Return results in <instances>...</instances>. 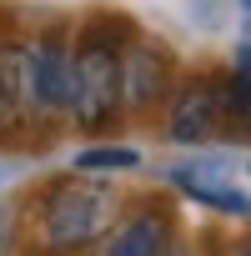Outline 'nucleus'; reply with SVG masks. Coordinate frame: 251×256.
<instances>
[{
	"label": "nucleus",
	"instance_id": "nucleus-1",
	"mask_svg": "<svg viewBox=\"0 0 251 256\" xmlns=\"http://www.w3.org/2000/svg\"><path fill=\"white\" fill-rule=\"evenodd\" d=\"M120 26H96L86 30L80 50L70 56V80H66V106L76 110V120L86 131H100V126L116 116L120 106V56H116Z\"/></svg>",
	"mask_w": 251,
	"mask_h": 256
},
{
	"label": "nucleus",
	"instance_id": "nucleus-2",
	"mask_svg": "<svg viewBox=\"0 0 251 256\" xmlns=\"http://www.w3.org/2000/svg\"><path fill=\"white\" fill-rule=\"evenodd\" d=\"M116 211V191L110 186H90V181H66L56 186V196L46 201V241L56 251H76L90 246L106 221Z\"/></svg>",
	"mask_w": 251,
	"mask_h": 256
},
{
	"label": "nucleus",
	"instance_id": "nucleus-3",
	"mask_svg": "<svg viewBox=\"0 0 251 256\" xmlns=\"http://www.w3.org/2000/svg\"><path fill=\"white\" fill-rule=\"evenodd\" d=\"M66 80H70V50L60 30H46L30 46V86H36V116L66 110Z\"/></svg>",
	"mask_w": 251,
	"mask_h": 256
},
{
	"label": "nucleus",
	"instance_id": "nucleus-4",
	"mask_svg": "<svg viewBox=\"0 0 251 256\" xmlns=\"http://www.w3.org/2000/svg\"><path fill=\"white\" fill-rule=\"evenodd\" d=\"M36 120V86H30V46H0V126Z\"/></svg>",
	"mask_w": 251,
	"mask_h": 256
},
{
	"label": "nucleus",
	"instance_id": "nucleus-5",
	"mask_svg": "<svg viewBox=\"0 0 251 256\" xmlns=\"http://www.w3.org/2000/svg\"><path fill=\"white\" fill-rule=\"evenodd\" d=\"M211 126H216V96H211V86L206 80L201 86H186L176 96V106H171V141L196 146V141L211 136Z\"/></svg>",
	"mask_w": 251,
	"mask_h": 256
},
{
	"label": "nucleus",
	"instance_id": "nucleus-6",
	"mask_svg": "<svg viewBox=\"0 0 251 256\" xmlns=\"http://www.w3.org/2000/svg\"><path fill=\"white\" fill-rule=\"evenodd\" d=\"M161 86H166V56H161V50L136 46L131 56H120V96L131 100V106L156 100V96H161Z\"/></svg>",
	"mask_w": 251,
	"mask_h": 256
},
{
	"label": "nucleus",
	"instance_id": "nucleus-7",
	"mask_svg": "<svg viewBox=\"0 0 251 256\" xmlns=\"http://www.w3.org/2000/svg\"><path fill=\"white\" fill-rule=\"evenodd\" d=\"M100 256H166V221L161 216H136L126 221Z\"/></svg>",
	"mask_w": 251,
	"mask_h": 256
},
{
	"label": "nucleus",
	"instance_id": "nucleus-8",
	"mask_svg": "<svg viewBox=\"0 0 251 256\" xmlns=\"http://www.w3.org/2000/svg\"><path fill=\"white\" fill-rule=\"evenodd\" d=\"M176 186H181L186 196L216 206V211H251V201H246L236 186H216V181H206V176H196V171H176Z\"/></svg>",
	"mask_w": 251,
	"mask_h": 256
},
{
	"label": "nucleus",
	"instance_id": "nucleus-9",
	"mask_svg": "<svg viewBox=\"0 0 251 256\" xmlns=\"http://www.w3.org/2000/svg\"><path fill=\"white\" fill-rule=\"evenodd\" d=\"M141 156L131 151V146H90V151H80L76 156V171L80 176H90V171H131Z\"/></svg>",
	"mask_w": 251,
	"mask_h": 256
},
{
	"label": "nucleus",
	"instance_id": "nucleus-10",
	"mask_svg": "<svg viewBox=\"0 0 251 256\" xmlns=\"http://www.w3.org/2000/svg\"><path fill=\"white\" fill-rule=\"evenodd\" d=\"M231 106L241 116H251V46L236 50V70H231Z\"/></svg>",
	"mask_w": 251,
	"mask_h": 256
},
{
	"label": "nucleus",
	"instance_id": "nucleus-11",
	"mask_svg": "<svg viewBox=\"0 0 251 256\" xmlns=\"http://www.w3.org/2000/svg\"><path fill=\"white\" fill-rule=\"evenodd\" d=\"M241 6H246V16H251V0H241Z\"/></svg>",
	"mask_w": 251,
	"mask_h": 256
},
{
	"label": "nucleus",
	"instance_id": "nucleus-12",
	"mask_svg": "<svg viewBox=\"0 0 251 256\" xmlns=\"http://www.w3.org/2000/svg\"><path fill=\"white\" fill-rule=\"evenodd\" d=\"M246 256H251V251H246Z\"/></svg>",
	"mask_w": 251,
	"mask_h": 256
}]
</instances>
